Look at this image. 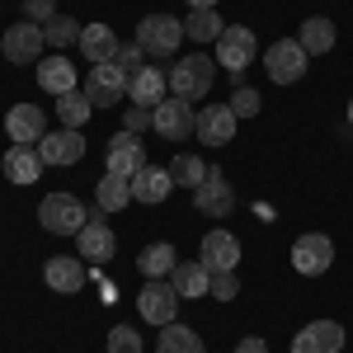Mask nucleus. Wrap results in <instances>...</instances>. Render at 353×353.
Masks as SVG:
<instances>
[{
  "label": "nucleus",
  "mask_w": 353,
  "mask_h": 353,
  "mask_svg": "<svg viewBox=\"0 0 353 353\" xmlns=\"http://www.w3.org/2000/svg\"><path fill=\"white\" fill-rule=\"evenodd\" d=\"M212 81H217V57H208V52L179 57V61L170 66V94H174V99L198 104V99L212 90Z\"/></svg>",
  "instance_id": "f257e3e1"
},
{
  "label": "nucleus",
  "mask_w": 353,
  "mask_h": 353,
  "mask_svg": "<svg viewBox=\"0 0 353 353\" xmlns=\"http://www.w3.org/2000/svg\"><path fill=\"white\" fill-rule=\"evenodd\" d=\"M38 221L52 236H81L85 226H90V208H85L76 193H48L38 203Z\"/></svg>",
  "instance_id": "f03ea898"
},
{
  "label": "nucleus",
  "mask_w": 353,
  "mask_h": 353,
  "mask_svg": "<svg viewBox=\"0 0 353 353\" xmlns=\"http://www.w3.org/2000/svg\"><path fill=\"white\" fill-rule=\"evenodd\" d=\"M137 48L146 57H174V48L184 43V19H174V14H146L141 24H137Z\"/></svg>",
  "instance_id": "7ed1b4c3"
},
{
  "label": "nucleus",
  "mask_w": 353,
  "mask_h": 353,
  "mask_svg": "<svg viewBox=\"0 0 353 353\" xmlns=\"http://www.w3.org/2000/svg\"><path fill=\"white\" fill-rule=\"evenodd\" d=\"M128 81H132V76H128L118 61H99V66H90V76H85V94H90L94 109H113V104L128 99Z\"/></svg>",
  "instance_id": "20e7f679"
},
{
  "label": "nucleus",
  "mask_w": 353,
  "mask_h": 353,
  "mask_svg": "<svg viewBox=\"0 0 353 353\" xmlns=\"http://www.w3.org/2000/svg\"><path fill=\"white\" fill-rule=\"evenodd\" d=\"M179 292H174V283H165V278H146V288L137 292V311H141V321L146 325H170V321H179Z\"/></svg>",
  "instance_id": "39448f33"
},
{
  "label": "nucleus",
  "mask_w": 353,
  "mask_h": 353,
  "mask_svg": "<svg viewBox=\"0 0 353 353\" xmlns=\"http://www.w3.org/2000/svg\"><path fill=\"white\" fill-rule=\"evenodd\" d=\"M259 57V43H254V28L245 24H226L217 38V66L221 71H231L236 81H241V71Z\"/></svg>",
  "instance_id": "423d86ee"
},
{
  "label": "nucleus",
  "mask_w": 353,
  "mask_h": 353,
  "mask_svg": "<svg viewBox=\"0 0 353 353\" xmlns=\"http://www.w3.org/2000/svg\"><path fill=\"white\" fill-rule=\"evenodd\" d=\"M306 61H311V57L301 52L297 38H278L269 52H264V71H269L273 85H297L301 76H306Z\"/></svg>",
  "instance_id": "0eeeda50"
},
{
  "label": "nucleus",
  "mask_w": 353,
  "mask_h": 353,
  "mask_svg": "<svg viewBox=\"0 0 353 353\" xmlns=\"http://www.w3.org/2000/svg\"><path fill=\"white\" fill-rule=\"evenodd\" d=\"M151 128H156L165 141H184V137L198 132V113H193L189 99H174V94H170L165 104L151 109Z\"/></svg>",
  "instance_id": "6e6552de"
},
{
  "label": "nucleus",
  "mask_w": 353,
  "mask_h": 353,
  "mask_svg": "<svg viewBox=\"0 0 353 353\" xmlns=\"http://www.w3.org/2000/svg\"><path fill=\"white\" fill-rule=\"evenodd\" d=\"M330 264H334V241H330V236L306 231V236L292 241V269H297L301 278H316V273H325Z\"/></svg>",
  "instance_id": "1a4fd4ad"
},
{
  "label": "nucleus",
  "mask_w": 353,
  "mask_h": 353,
  "mask_svg": "<svg viewBox=\"0 0 353 353\" xmlns=\"http://www.w3.org/2000/svg\"><path fill=\"white\" fill-rule=\"evenodd\" d=\"M198 264L208 273H236L241 269V241L231 236V231H208L203 245H198Z\"/></svg>",
  "instance_id": "9d476101"
},
{
  "label": "nucleus",
  "mask_w": 353,
  "mask_h": 353,
  "mask_svg": "<svg viewBox=\"0 0 353 353\" xmlns=\"http://www.w3.org/2000/svg\"><path fill=\"white\" fill-rule=\"evenodd\" d=\"M193 208H198L203 217H231V212H236V189L221 179L217 165H208V179L193 189Z\"/></svg>",
  "instance_id": "9b49d317"
},
{
  "label": "nucleus",
  "mask_w": 353,
  "mask_h": 353,
  "mask_svg": "<svg viewBox=\"0 0 353 353\" xmlns=\"http://www.w3.org/2000/svg\"><path fill=\"white\" fill-rule=\"evenodd\" d=\"M43 43H48V33H43V24H14L5 28V38H0V52L10 57L14 66H24V61H43Z\"/></svg>",
  "instance_id": "f8f14e48"
},
{
  "label": "nucleus",
  "mask_w": 353,
  "mask_h": 353,
  "mask_svg": "<svg viewBox=\"0 0 353 353\" xmlns=\"http://www.w3.org/2000/svg\"><path fill=\"white\" fill-rule=\"evenodd\" d=\"M146 170V146L137 141L132 132H118L109 141V151H104V174H123V179H132Z\"/></svg>",
  "instance_id": "ddd939ff"
},
{
  "label": "nucleus",
  "mask_w": 353,
  "mask_h": 353,
  "mask_svg": "<svg viewBox=\"0 0 353 353\" xmlns=\"http://www.w3.org/2000/svg\"><path fill=\"white\" fill-rule=\"evenodd\" d=\"M5 132H10L14 146H38L48 137V113L38 109V104H14V109L5 113Z\"/></svg>",
  "instance_id": "4468645a"
},
{
  "label": "nucleus",
  "mask_w": 353,
  "mask_h": 353,
  "mask_svg": "<svg viewBox=\"0 0 353 353\" xmlns=\"http://www.w3.org/2000/svg\"><path fill=\"white\" fill-rule=\"evenodd\" d=\"M38 156H43V165H81L85 161L81 128H57V132H48L38 141Z\"/></svg>",
  "instance_id": "2eb2a0df"
},
{
  "label": "nucleus",
  "mask_w": 353,
  "mask_h": 353,
  "mask_svg": "<svg viewBox=\"0 0 353 353\" xmlns=\"http://www.w3.org/2000/svg\"><path fill=\"white\" fill-rule=\"evenodd\" d=\"M43 283H48L52 292H61V297L81 292V288H85V259H76V254H57V259H48Z\"/></svg>",
  "instance_id": "dca6fc26"
},
{
  "label": "nucleus",
  "mask_w": 353,
  "mask_h": 353,
  "mask_svg": "<svg viewBox=\"0 0 353 353\" xmlns=\"http://www.w3.org/2000/svg\"><path fill=\"white\" fill-rule=\"evenodd\" d=\"M236 113L231 104H208V109L198 113V137L208 141V146H226V141H236Z\"/></svg>",
  "instance_id": "f3484780"
},
{
  "label": "nucleus",
  "mask_w": 353,
  "mask_h": 353,
  "mask_svg": "<svg viewBox=\"0 0 353 353\" xmlns=\"http://www.w3.org/2000/svg\"><path fill=\"white\" fill-rule=\"evenodd\" d=\"M38 85L61 99V94L81 90V76H76V66H71L66 57H43V61H38Z\"/></svg>",
  "instance_id": "a211bd4d"
},
{
  "label": "nucleus",
  "mask_w": 353,
  "mask_h": 353,
  "mask_svg": "<svg viewBox=\"0 0 353 353\" xmlns=\"http://www.w3.org/2000/svg\"><path fill=\"white\" fill-rule=\"evenodd\" d=\"M174 193V179H170V170H156V165H146L141 174H132V203H146V208H156Z\"/></svg>",
  "instance_id": "6ab92c4d"
},
{
  "label": "nucleus",
  "mask_w": 353,
  "mask_h": 353,
  "mask_svg": "<svg viewBox=\"0 0 353 353\" xmlns=\"http://www.w3.org/2000/svg\"><path fill=\"white\" fill-rule=\"evenodd\" d=\"M128 99H132V104H141V109L165 104V71H161V66H141L132 81H128Z\"/></svg>",
  "instance_id": "aec40b11"
},
{
  "label": "nucleus",
  "mask_w": 353,
  "mask_h": 353,
  "mask_svg": "<svg viewBox=\"0 0 353 353\" xmlns=\"http://www.w3.org/2000/svg\"><path fill=\"white\" fill-rule=\"evenodd\" d=\"M118 33H113L109 24H90V28H81V52H85V61L90 66H99V61H113L118 57Z\"/></svg>",
  "instance_id": "412c9836"
},
{
  "label": "nucleus",
  "mask_w": 353,
  "mask_h": 353,
  "mask_svg": "<svg viewBox=\"0 0 353 353\" xmlns=\"http://www.w3.org/2000/svg\"><path fill=\"white\" fill-rule=\"evenodd\" d=\"M76 241H81V254L90 259V264H109L113 254H118V236H113L104 221H90Z\"/></svg>",
  "instance_id": "4be33fe9"
},
{
  "label": "nucleus",
  "mask_w": 353,
  "mask_h": 353,
  "mask_svg": "<svg viewBox=\"0 0 353 353\" xmlns=\"http://www.w3.org/2000/svg\"><path fill=\"white\" fill-rule=\"evenodd\" d=\"M0 165H5V179H14V184H33V179L43 174V156H38V146H10Z\"/></svg>",
  "instance_id": "5701e85b"
},
{
  "label": "nucleus",
  "mask_w": 353,
  "mask_h": 353,
  "mask_svg": "<svg viewBox=\"0 0 353 353\" xmlns=\"http://www.w3.org/2000/svg\"><path fill=\"white\" fill-rule=\"evenodd\" d=\"M297 43H301V52H306V57H321V52H330V48H334V24H330L325 14H311V19L301 24Z\"/></svg>",
  "instance_id": "b1692460"
},
{
  "label": "nucleus",
  "mask_w": 353,
  "mask_h": 353,
  "mask_svg": "<svg viewBox=\"0 0 353 353\" xmlns=\"http://www.w3.org/2000/svg\"><path fill=\"white\" fill-rule=\"evenodd\" d=\"M170 283H174V292H179V297H203V292L212 288V273L203 269L198 259H189V264H174Z\"/></svg>",
  "instance_id": "393cba45"
},
{
  "label": "nucleus",
  "mask_w": 353,
  "mask_h": 353,
  "mask_svg": "<svg viewBox=\"0 0 353 353\" xmlns=\"http://www.w3.org/2000/svg\"><path fill=\"white\" fill-rule=\"evenodd\" d=\"M156 353H203V339H198V330L170 321V325H161V344H156Z\"/></svg>",
  "instance_id": "a878e982"
},
{
  "label": "nucleus",
  "mask_w": 353,
  "mask_h": 353,
  "mask_svg": "<svg viewBox=\"0 0 353 353\" xmlns=\"http://www.w3.org/2000/svg\"><path fill=\"white\" fill-rule=\"evenodd\" d=\"M94 198H99L104 212H123V208L132 203V179H123V174H104L99 189H94Z\"/></svg>",
  "instance_id": "bb28decb"
},
{
  "label": "nucleus",
  "mask_w": 353,
  "mask_h": 353,
  "mask_svg": "<svg viewBox=\"0 0 353 353\" xmlns=\"http://www.w3.org/2000/svg\"><path fill=\"white\" fill-rule=\"evenodd\" d=\"M174 245H165V241H156V245H146L141 254H137V269L146 273V278H165V273H174Z\"/></svg>",
  "instance_id": "cd10ccee"
},
{
  "label": "nucleus",
  "mask_w": 353,
  "mask_h": 353,
  "mask_svg": "<svg viewBox=\"0 0 353 353\" xmlns=\"http://www.w3.org/2000/svg\"><path fill=\"white\" fill-rule=\"evenodd\" d=\"M221 14L217 10H189V19H184V38H193V43H217L221 38Z\"/></svg>",
  "instance_id": "c85d7f7f"
},
{
  "label": "nucleus",
  "mask_w": 353,
  "mask_h": 353,
  "mask_svg": "<svg viewBox=\"0 0 353 353\" xmlns=\"http://www.w3.org/2000/svg\"><path fill=\"white\" fill-rule=\"evenodd\" d=\"M170 179H174V189H189L193 193L203 179H208V165L184 151V156H174V161H170Z\"/></svg>",
  "instance_id": "c756f323"
},
{
  "label": "nucleus",
  "mask_w": 353,
  "mask_h": 353,
  "mask_svg": "<svg viewBox=\"0 0 353 353\" xmlns=\"http://www.w3.org/2000/svg\"><path fill=\"white\" fill-rule=\"evenodd\" d=\"M90 94L85 90H71V94H61L57 99V118H61V128H81V123H90Z\"/></svg>",
  "instance_id": "7c9ffc66"
},
{
  "label": "nucleus",
  "mask_w": 353,
  "mask_h": 353,
  "mask_svg": "<svg viewBox=\"0 0 353 353\" xmlns=\"http://www.w3.org/2000/svg\"><path fill=\"white\" fill-rule=\"evenodd\" d=\"M81 28L85 24H76L71 14H52V19L43 24V33H48V43H52V48H71V43H81Z\"/></svg>",
  "instance_id": "2f4dec72"
},
{
  "label": "nucleus",
  "mask_w": 353,
  "mask_h": 353,
  "mask_svg": "<svg viewBox=\"0 0 353 353\" xmlns=\"http://www.w3.org/2000/svg\"><path fill=\"white\" fill-rule=\"evenodd\" d=\"M306 334H311V344H316L321 353H339L344 349V325H334V321H311Z\"/></svg>",
  "instance_id": "473e14b6"
},
{
  "label": "nucleus",
  "mask_w": 353,
  "mask_h": 353,
  "mask_svg": "<svg viewBox=\"0 0 353 353\" xmlns=\"http://www.w3.org/2000/svg\"><path fill=\"white\" fill-rule=\"evenodd\" d=\"M109 353H141V334L128 325H113L109 330Z\"/></svg>",
  "instance_id": "72a5a7b5"
},
{
  "label": "nucleus",
  "mask_w": 353,
  "mask_h": 353,
  "mask_svg": "<svg viewBox=\"0 0 353 353\" xmlns=\"http://www.w3.org/2000/svg\"><path fill=\"white\" fill-rule=\"evenodd\" d=\"M231 113H236V118H254V113H259V90L236 85V94H231Z\"/></svg>",
  "instance_id": "f704fd0d"
},
{
  "label": "nucleus",
  "mask_w": 353,
  "mask_h": 353,
  "mask_svg": "<svg viewBox=\"0 0 353 353\" xmlns=\"http://www.w3.org/2000/svg\"><path fill=\"white\" fill-rule=\"evenodd\" d=\"M217 301H236V292H241V283H236V273H212V288H208Z\"/></svg>",
  "instance_id": "c9c22d12"
},
{
  "label": "nucleus",
  "mask_w": 353,
  "mask_h": 353,
  "mask_svg": "<svg viewBox=\"0 0 353 353\" xmlns=\"http://www.w3.org/2000/svg\"><path fill=\"white\" fill-rule=\"evenodd\" d=\"M24 14H28V24H48L57 14V0H24Z\"/></svg>",
  "instance_id": "e433bc0d"
},
{
  "label": "nucleus",
  "mask_w": 353,
  "mask_h": 353,
  "mask_svg": "<svg viewBox=\"0 0 353 353\" xmlns=\"http://www.w3.org/2000/svg\"><path fill=\"white\" fill-rule=\"evenodd\" d=\"M141 57H146V52H141L137 43H128V48H118V57H113V61H118L128 76H137V71H141Z\"/></svg>",
  "instance_id": "4c0bfd02"
},
{
  "label": "nucleus",
  "mask_w": 353,
  "mask_h": 353,
  "mask_svg": "<svg viewBox=\"0 0 353 353\" xmlns=\"http://www.w3.org/2000/svg\"><path fill=\"white\" fill-rule=\"evenodd\" d=\"M146 128H151V109H141V104H132V109H128V128H123V132H146Z\"/></svg>",
  "instance_id": "58836bf2"
},
{
  "label": "nucleus",
  "mask_w": 353,
  "mask_h": 353,
  "mask_svg": "<svg viewBox=\"0 0 353 353\" xmlns=\"http://www.w3.org/2000/svg\"><path fill=\"white\" fill-rule=\"evenodd\" d=\"M292 353H321V349H316V344H311V334H306V330H301L297 339H292Z\"/></svg>",
  "instance_id": "ea45409f"
},
{
  "label": "nucleus",
  "mask_w": 353,
  "mask_h": 353,
  "mask_svg": "<svg viewBox=\"0 0 353 353\" xmlns=\"http://www.w3.org/2000/svg\"><path fill=\"white\" fill-rule=\"evenodd\" d=\"M236 353H269V344H264V339H241Z\"/></svg>",
  "instance_id": "a19ab883"
},
{
  "label": "nucleus",
  "mask_w": 353,
  "mask_h": 353,
  "mask_svg": "<svg viewBox=\"0 0 353 353\" xmlns=\"http://www.w3.org/2000/svg\"><path fill=\"white\" fill-rule=\"evenodd\" d=\"M189 10H217V0H189Z\"/></svg>",
  "instance_id": "79ce46f5"
},
{
  "label": "nucleus",
  "mask_w": 353,
  "mask_h": 353,
  "mask_svg": "<svg viewBox=\"0 0 353 353\" xmlns=\"http://www.w3.org/2000/svg\"><path fill=\"white\" fill-rule=\"evenodd\" d=\"M349 123H353V104H349Z\"/></svg>",
  "instance_id": "37998d69"
},
{
  "label": "nucleus",
  "mask_w": 353,
  "mask_h": 353,
  "mask_svg": "<svg viewBox=\"0 0 353 353\" xmlns=\"http://www.w3.org/2000/svg\"><path fill=\"white\" fill-rule=\"evenodd\" d=\"M339 353H344V349H339Z\"/></svg>",
  "instance_id": "c03bdc74"
}]
</instances>
